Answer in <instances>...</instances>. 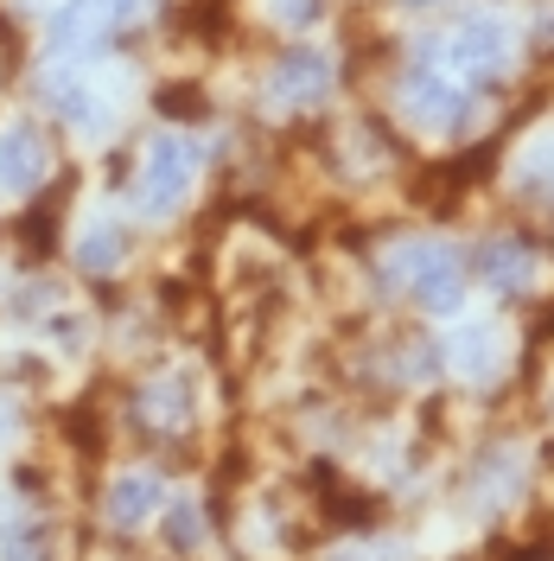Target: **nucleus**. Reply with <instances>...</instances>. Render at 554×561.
Instances as JSON below:
<instances>
[{"instance_id":"nucleus-1","label":"nucleus","mask_w":554,"mask_h":561,"mask_svg":"<svg viewBox=\"0 0 554 561\" xmlns=\"http://www.w3.org/2000/svg\"><path fill=\"white\" fill-rule=\"evenodd\" d=\"M198 167H205L198 140H185V135H153L147 160H140L135 210H140V217H173V210L185 205V192H192Z\"/></svg>"},{"instance_id":"nucleus-2","label":"nucleus","mask_w":554,"mask_h":561,"mask_svg":"<svg viewBox=\"0 0 554 561\" xmlns=\"http://www.w3.org/2000/svg\"><path fill=\"white\" fill-rule=\"evenodd\" d=\"M389 280L427 307V313H452L459 307V294H465V255L447 243H408L395 262H389Z\"/></svg>"},{"instance_id":"nucleus-3","label":"nucleus","mask_w":554,"mask_h":561,"mask_svg":"<svg viewBox=\"0 0 554 561\" xmlns=\"http://www.w3.org/2000/svg\"><path fill=\"white\" fill-rule=\"evenodd\" d=\"M402 103H408V115H415L420 128H447V135H459L465 122H472V96H459L447 77L434 65H415L408 70V83H402Z\"/></svg>"},{"instance_id":"nucleus-4","label":"nucleus","mask_w":554,"mask_h":561,"mask_svg":"<svg viewBox=\"0 0 554 561\" xmlns=\"http://www.w3.org/2000/svg\"><path fill=\"white\" fill-rule=\"evenodd\" d=\"M452 65L465 70L472 83H497L504 70H510V33L497 26V20H465L459 33H452Z\"/></svg>"},{"instance_id":"nucleus-5","label":"nucleus","mask_w":554,"mask_h":561,"mask_svg":"<svg viewBox=\"0 0 554 561\" xmlns=\"http://www.w3.org/2000/svg\"><path fill=\"white\" fill-rule=\"evenodd\" d=\"M51 173V147L33 122H13L0 135V192H38Z\"/></svg>"},{"instance_id":"nucleus-6","label":"nucleus","mask_w":554,"mask_h":561,"mask_svg":"<svg viewBox=\"0 0 554 561\" xmlns=\"http://www.w3.org/2000/svg\"><path fill=\"white\" fill-rule=\"evenodd\" d=\"M332 90V58H319V51H287L275 65V96L293 108H312L319 96Z\"/></svg>"},{"instance_id":"nucleus-7","label":"nucleus","mask_w":554,"mask_h":561,"mask_svg":"<svg viewBox=\"0 0 554 561\" xmlns=\"http://www.w3.org/2000/svg\"><path fill=\"white\" fill-rule=\"evenodd\" d=\"M153 511H160V479L135 472V479H115V485H108V524H115V529L147 524Z\"/></svg>"},{"instance_id":"nucleus-8","label":"nucleus","mask_w":554,"mask_h":561,"mask_svg":"<svg viewBox=\"0 0 554 561\" xmlns=\"http://www.w3.org/2000/svg\"><path fill=\"white\" fill-rule=\"evenodd\" d=\"M472 275H485L497 294H517V287H529V249L522 243H485L472 255Z\"/></svg>"},{"instance_id":"nucleus-9","label":"nucleus","mask_w":554,"mask_h":561,"mask_svg":"<svg viewBox=\"0 0 554 561\" xmlns=\"http://www.w3.org/2000/svg\"><path fill=\"white\" fill-rule=\"evenodd\" d=\"M45 96H51V103H58V115H65V122H77V128H96V122H103V115H96L103 103H96V96H90L77 77H58V70H51Z\"/></svg>"},{"instance_id":"nucleus-10","label":"nucleus","mask_w":554,"mask_h":561,"mask_svg":"<svg viewBox=\"0 0 554 561\" xmlns=\"http://www.w3.org/2000/svg\"><path fill=\"white\" fill-rule=\"evenodd\" d=\"M77 262H83V268H90V275H103V268H115V262H122V230H90V237H83V243H77Z\"/></svg>"},{"instance_id":"nucleus-11","label":"nucleus","mask_w":554,"mask_h":561,"mask_svg":"<svg viewBox=\"0 0 554 561\" xmlns=\"http://www.w3.org/2000/svg\"><path fill=\"white\" fill-rule=\"evenodd\" d=\"M452 357H459V370H472V377H490V357H497V332H465L459 345H452Z\"/></svg>"},{"instance_id":"nucleus-12","label":"nucleus","mask_w":554,"mask_h":561,"mask_svg":"<svg viewBox=\"0 0 554 561\" xmlns=\"http://www.w3.org/2000/svg\"><path fill=\"white\" fill-rule=\"evenodd\" d=\"M160 529H166V542H173L178 556H185V549H198V536H205V524H198V511H192V504H173Z\"/></svg>"},{"instance_id":"nucleus-13","label":"nucleus","mask_w":554,"mask_h":561,"mask_svg":"<svg viewBox=\"0 0 554 561\" xmlns=\"http://www.w3.org/2000/svg\"><path fill=\"white\" fill-rule=\"evenodd\" d=\"M280 20L287 26H312L319 20V0H280Z\"/></svg>"},{"instance_id":"nucleus-14","label":"nucleus","mask_w":554,"mask_h":561,"mask_svg":"<svg viewBox=\"0 0 554 561\" xmlns=\"http://www.w3.org/2000/svg\"><path fill=\"white\" fill-rule=\"evenodd\" d=\"M408 7H427V0H408Z\"/></svg>"}]
</instances>
